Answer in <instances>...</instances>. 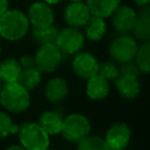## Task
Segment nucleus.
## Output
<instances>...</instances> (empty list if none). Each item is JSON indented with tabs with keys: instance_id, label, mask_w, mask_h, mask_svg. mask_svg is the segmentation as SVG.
<instances>
[{
	"instance_id": "obj_12",
	"label": "nucleus",
	"mask_w": 150,
	"mask_h": 150,
	"mask_svg": "<svg viewBox=\"0 0 150 150\" xmlns=\"http://www.w3.org/2000/svg\"><path fill=\"white\" fill-rule=\"evenodd\" d=\"M130 129L125 123H117L109 128L104 139L111 150L124 149L130 141Z\"/></svg>"
},
{
	"instance_id": "obj_4",
	"label": "nucleus",
	"mask_w": 150,
	"mask_h": 150,
	"mask_svg": "<svg viewBox=\"0 0 150 150\" xmlns=\"http://www.w3.org/2000/svg\"><path fill=\"white\" fill-rule=\"evenodd\" d=\"M62 136L69 142H80L90 132V123L84 115L70 114L62 121L61 131Z\"/></svg>"
},
{
	"instance_id": "obj_9",
	"label": "nucleus",
	"mask_w": 150,
	"mask_h": 150,
	"mask_svg": "<svg viewBox=\"0 0 150 150\" xmlns=\"http://www.w3.org/2000/svg\"><path fill=\"white\" fill-rule=\"evenodd\" d=\"M28 21L34 28H41L53 25L54 14L50 6L43 1H36L30 5L28 9Z\"/></svg>"
},
{
	"instance_id": "obj_25",
	"label": "nucleus",
	"mask_w": 150,
	"mask_h": 150,
	"mask_svg": "<svg viewBox=\"0 0 150 150\" xmlns=\"http://www.w3.org/2000/svg\"><path fill=\"white\" fill-rule=\"evenodd\" d=\"M18 130H19V125L13 123L9 115L4 111H0V138L16 134Z\"/></svg>"
},
{
	"instance_id": "obj_28",
	"label": "nucleus",
	"mask_w": 150,
	"mask_h": 150,
	"mask_svg": "<svg viewBox=\"0 0 150 150\" xmlns=\"http://www.w3.org/2000/svg\"><path fill=\"white\" fill-rule=\"evenodd\" d=\"M20 66L22 69L25 68H30V67H35V60L33 56L30 55H23L20 59Z\"/></svg>"
},
{
	"instance_id": "obj_8",
	"label": "nucleus",
	"mask_w": 150,
	"mask_h": 150,
	"mask_svg": "<svg viewBox=\"0 0 150 150\" xmlns=\"http://www.w3.org/2000/svg\"><path fill=\"white\" fill-rule=\"evenodd\" d=\"M98 61L90 53H79L73 60V70L82 80H88L97 74Z\"/></svg>"
},
{
	"instance_id": "obj_31",
	"label": "nucleus",
	"mask_w": 150,
	"mask_h": 150,
	"mask_svg": "<svg viewBox=\"0 0 150 150\" xmlns=\"http://www.w3.org/2000/svg\"><path fill=\"white\" fill-rule=\"evenodd\" d=\"M6 150H26V149L22 145H12V146L7 148Z\"/></svg>"
},
{
	"instance_id": "obj_27",
	"label": "nucleus",
	"mask_w": 150,
	"mask_h": 150,
	"mask_svg": "<svg viewBox=\"0 0 150 150\" xmlns=\"http://www.w3.org/2000/svg\"><path fill=\"white\" fill-rule=\"evenodd\" d=\"M141 73L138 66L136 64V62L131 61H127V62H122L121 66L118 67V74H123V75H132V76H137Z\"/></svg>"
},
{
	"instance_id": "obj_15",
	"label": "nucleus",
	"mask_w": 150,
	"mask_h": 150,
	"mask_svg": "<svg viewBox=\"0 0 150 150\" xmlns=\"http://www.w3.org/2000/svg\"><path fill=\"white\" fill-rule=\"evenodd\" d=\"M115 86L125 98H134L139 93V81L137 76L118 74L115 79Z\"/></svg>"
},
{
	"instance_id": "obj_30",
	"label": "nucleus",
	"mask_w": 150,
	"mask_h": 150,
	"mask_svg": "<svg viewBox=\"0 0 150 150\" xmlns=\"http://www.w3.org/2000/svg\"><path fill=\"white\" fill-rule=\"evenodd\" d=\"M132 1H134L136 5H138V6L142 7V6H144V5H148L150 0H132Z\"/></svg>"
},
{
	"instance_id": "obj_35",
	"label": "nucleus",
	"mask_w": 150,
	"mask_h": 150,
	"mask_svg": "<svg viewBox=\"0 0 150 150\" xmlns=\"http://www.w3.org/2000/svg\"><path fill=\"white\" fill-rule=\"evenodd\" d=\"M115 150H124V149H115Z\"/></svg>"
},
{
	"instance_id": "obj_22",
	"label": "nucleus",
	"mask_w": 150,
	"mask_h": 150,
	"mask_svg": "<svg viewBox=\"0 0 150 150\" xmlns=\"http://www.w3.org/2000/svg\"><path fill=\"white\" fill-rule=\"evenodd\" d=\"M59 34V29L54 27L53 25L41 28H34L33 30V40L39 46L48 45V43H55L56 38Z\"/></svg>"
},
{
	"instance_id": "obj_24",
	"label": "nucleus",
	"mask_w": 150,
	"mask_h": 150,
	"mask_svg": "<svg viewBox=\"0 0 150 150\" xmlns=\"http://www.w3.org/2000/svg\"><path fill=\"white\" fill-rule=\"evenodd\" d=\"M77 143V150H111L105 139L98 136H87Z\"/></svg>"
},
{
	"instance_id": "obj_26",
	"label": "nucleus",
	"mask_w": 150,
	"mask_h": 150,
	"mask_svg": "<svg viewBox=\"0 0 150 150\" xmlns=\"http://www.w3.org/2000/svg\"><path fill=\"white\" fill-rule=\"evenodd\" d=\"M97 74L105 80H115L118 76V68L112 62H104L102 64H98Z\"/></svg>"
},
{
	"instance_id": "obj_7",
	"label": "nucleus",
	"mask_w": 150,
	"mask_h": 150,
	"mask_svg": "<svg viewBox=\"0 0 150 150\" xmlns=\"http://www.w3.org/2000/svg\"><path fill=\"white\" fill-rule=\"evenodd\" d=\"M137 48L138 45L134 38L127 34H122L111 42L109 47V54L115 61L122 63L131 61L136 55Z\"/></svg>"
},
{
	"instance_id": "obj_3",
	"label": "nucleus",
	"mask_w": 150,
	"mask_h": 150,
	"mask_svg": "<svg viewBox=\"0 0 150 150\" xmlns=\"http://www.w3.org/2000/svg\"><path fill=\"white\" fill-rule=\"evenodd\" d=\"M19 138L26 150H46L49 145V135L34 122H25L19 128Z\"/></svg>"
},
{
	"instance_id": "obj_18",
	"label": "nucleus",
	"mask_w": 150,
	"mask_h": 150,
	"mask_svg": "<svg viewBox=\"0 0 150 150\" xmlns=\"http://www.w3.org/2000/svg\"><path fill=\"white\" fill-rule=\"evenodd\" d=\"M62 121L63 120L57 111L48 110V111H43L40 115L39 124L48 135H55L61 131Z\"/></svg>"
},
{
	"instance_id": "obj_6",
	"label": "nucleus",
	"mask_w": 150,
	"mask_h": 150,
	"mask_svg": "<svg viewBox=\"0 0 150 150\" xmlns=\"http://www.w3.org/2000/svg\"><path fill=\"white\" fill-rule=\"evenodd\" d=\"M84 43L83 34L76 27H68L59 32L55 45L60 49V52L66 55L76 54Z\"/></svg>"
},
{
	"instance_id": "obj_13",
	"label": "nucleus",
	"mask_w": 150,
	"mask_h": 150,
	"mask_svg": "<svg viewBox=\"0 0 150 150\" xmlns=\"http://www.w3.org/2000/svg\"><path fill=\"white\" fill-rule=\"evenodd\" d=\"M68 83L61 77H54L45 86V96L52 103H60L64 101L68 96Z\"/></svg>"
},
{
	"instance_id": "obj_32",
	"label": "nucleus",
	"mask_w": 150,
	"mask_h": 150,
	"mask_svg": "<svg viewBox=\"0 0 150 150\" xmlns=\"http://www.w3.org/2000/svg\"><path fill=\"white\" fill-rule=\"evenodd\" d=\"M61 0H43V2H46V4H48V5H56V4H59Z\"/></svg>"
},
{
	"instance_id": "obj_14",
	"label": "nucleus",
	"mask_w": 150,
	"mask_h": 150,
	"mask_svg": "<svg viewBox=\"0 0 150 150\" xmlns=\"http://www.w3.org/2000/svg\"><path fill=\"white\" fill-rule=\"evenodd\" d=\"M135 36L141 41H149L150 39V8L148 5L142 6L139 13L136 16V21L132 30Z\"/></svg>"
},
{
	"instance_id": "obj_16",
	"label": "nucleus",
	"mask_w": 150,
	"mask_h": 150,
	"mask_svg": "<svg viewBox=\"0 0 150 150\" xmlns=\"http://www.w3.org/2000/svg\"><path fill=\"white\" fill-rule=\"evenodd\" d=\"M87 94L91 100H102L109 94V83L108 80L96 74L88 79L87 83Z\"/></svg>"
},
{
	"instance_id": "obj_1",
	"label": "nucleus",
	"mask_w": 150,
	"mask_h": 150,
	"mask_svg": "<svg viewBox=\"0 0 150 150\" xmlns=\"http://www.w3.org/2000/svg\"><path fill=\"white\" fill-rule=\"evenodd\" d=\"M29 28L26 14L18 9H7L0 16V36L9 41L22 39Z\"/></svg>"
},
{
	"instance_id": "obj_11",
	"label": "nucleus",
	"mask_w": 150,
	"mask_h": 150,
	"mask_svg": "<svg viewBox=\"0 0 150 150\" xmlns=\"http://www.w3.org/2000/svg\"><path fill=\"white\" fill-rule=\"evenodd\" d=\"M90 11L82 1L71 2L64 9V20L70 27H82L90 18Z\"/></svg>"
},
{
	"instance_id": "obj_21",
	"label": "nucleus",
	"mask_w": 150,
	"mask_h": 150,
	"mask_svg": "<svg viewBox=\"0 0 150 150\" xmlns=\"http://www.w3.org/2000/svg\"><path fill=\"white\" fill-rule=\"evenodd\" d=\"M18 82L29 91L41 82V71L36 67L25 68L21 70Z\"/></svg>"
},
{
	"instance_id": "obj_37",
	"label": "nucleus",
	"mask_w": 150,
	"mask_h": 150,
	"mask_svg": "<svg viewBox=\"0 0 150 150\" xmlns=\"http://www.w3.org/2000/svg\"><path fill=\"white\" fill-rule=\"evenodd\" d=\"M46 150H48V149H46Z\"/></svg>"
},
{
	"instance_id": "obj_34",
	"label": "nucleus",
	"mask_w": 150,
	"mask_h": 150,
	"mask_svg": "<svg viewBox=\"0 0 150 150\" xmlns=\"http://www.w3.org/2000/svg\"><path fill=\"white\" fill-rule=\"evenodd\" d=\"M1 87H2V81L0 80V89H1Z\"/></svg>"
},
{
	"instance_id": "obj_36",
	"label": "nucleus",
	"mask_w": 150,
	"mask_h": 150,
	"mask_svg": "<svg viewBox=\"0 0 150 150\" xmlns=\"http://www.w3.org/2000/svg\"><path fill=\"white\" fill-rule=\"evenodd\" d=\"M0 52H1V49H0Z\"/></svg>"
},
{
	"instance_id": "obj_20",
	"label": "nucleus",
	"mask_w": 150,
	"mask_h": 150,
	"mask_svg": "<svg viewBox=\"0 0 150 150\" xmlns=\"http://www.w3.org/2000/svg\"><path fill=\"white\" fill-rule=\"evenodd\" d=\"M86 26V35L88 39L93 41H98L103 38V35L107 32V25L101 16L90 15L88 19Z\"/></svg>"
},
{
	"instance_id": "obj_19",
	"label": "nucleus",
	"mask_w": 150,
	"mask_h": 150,
	"mask_svg": "<svg viewBox=\"0 0 150 150\" xmlns=\"http://www.w3.org/2000/svg\"><path fill=\"white\" fill-rule=\"evenodd\" d=\"M22 68L15 59H6L0 63V80L5 83L18 82Z\"/></svg>"
},
{
	"instance_id": "obj_33",
	"label": "nucleus",
	"mask_w": 150,
	"mask_h": 150,
	"mask_svg": "<svg viewBox=\"0 0 150 150\" xmlns=\"http://www.w3.org/2000/svg\"><path fill=\"white\" fill-rule=\"evenodd\" d=\"M73 2H79V1H82V0H71Z\"/></svg>"
},
{
	"instance_id": "obj_2",
	"label": "nucleus",
	"mask_w": 150,
	"mask_h": 150,
	"mask_svg": "<svg viewBox=\"0 0 150 150\" xmlns=\"http://www.w3.org/2000/svg\"><path fill=\"white\" fill-rule=\"evenodd\" d=\"M0 102L2 107L12 112L25 111L30 103V96L19 82L6 83L0 89Z\"/></svg>"
},
{
	"instance_id": "obj_23",
	"label": "nucleus",
	"mask_w": 150,
	"mask_h": 150,
	"mask_svg": "<svg viewBox=\"0 0 150 150\" xmlns=\"http://www.w3.org/2000/svg\"><path fill=\"white\" fill-rule=\"evenodd\" d=\"M136 64L138 66L139 70L144 74H148L150 70V43L149 41L143 42L136 52L135 55Z\"/></svg>"
},
{
	"instance_id": "obj_5",
	"label": "nucleus",
	"mask_w": 150,
	"mask_h": 150,
	"mask_svg": "<svg viewBox=\"0 0 150 150\" xmlns=\"http://www.w3.org/2000/svg\"><path fill=\"white\" fill-rule=\"evenodd\" d=\"M35 67L41 73H52L56 70L63 60V54L55 43L42 45L35 54Z\"/></svg>"
},
{
	"instance_id": "obj_10",
	"label": "nucleus",
	"mask_w": 150,
	"mask_h": 150,
	"mask_svg": "<svg viewBox=\"0 0 150 150\" xmlns=\"http://www.w3.org/2000/svg\"><path fill=\"white\" fill-rule=\"evenodd\" d=\"M136 12L129 6H118L112 13V25L121 34H128L132 30L136 21Z\"/></svg>"
},
{
	"instance_id": "obj_29",
	"label": "nucleus",
	"mask_w": 150,
	"mask_h": 150,
	"mask_svg": "<svg viewBox=\"0 0 150 150\" xmlns=\"http://www.w3.org/2000/svg\"><path fill=\"white\" fill-rule=\"evenodd\" d=\"M8 9V0H0V16Z\"/></svg>"
},
{
	"instance_id": "obj_17",
	"label": "nucleus",
	"mask_w": 150,
	"mask_h": 150,
	"mask_svg": "<svg viewBox=\"0 0 150 150\" xmlns=\"http://www.w3.org/2000/svg\"><path fill=\"white\" fill-rule=\"evenodd\" d=\"M121 0H87V6L91 15L108 18L120 6Z\"/></svg>"
}]
</instances>
